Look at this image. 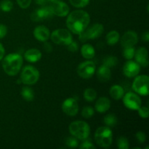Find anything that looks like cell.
<instances>
[{
  "label": "cell",
  "instance_id": "cell-1",
  "mask_svg": "<svg viewBox=\"0 0 149 149\" xmlns=\"http://www.w3.org/2000/svg\"><path fill=\"white\" fill-rule=\"evenodd\" d=\"M90 21V17L84 10H74L68 15L66 26L70 31L75 34H79L87 28Z\"/></svg>",
  "mask_w": 149,
  "mask_h": 149
},
{
  "label": "cell",
  "instance_id": "cell-2",
  "mask_svg": "<svg viewBox=\"0 0 149 149\" xmlns=\"http://www.w3.org/2000/svg\"><path fill=\"white\" fill-rule=\"evenodd\" d=\"M23 58L20 54L10 53L4 57L2 61V68L9 76H15L21 69Z\"/></svg>",
  "mask_w": 149,
  "mask_h": 149
},
{
  "label": "cell",
  "instance_id": "cell-3",
  "mask_svg": "<svg viewBox=\"0 0 149 149\" xmlns=\"http://www.w3.org/2000/svg\"><path fill=\"white\" fill-rule=\"evenodd\" d=\"M69 132L73 136L81 141L86 140L90 133V127L84 121H75L69 125Z\"/></svg>",
  "mask_w": 149,
  "mask_h": 149
},
{
  "label": "cell",
  "instance_id": "cell-4",
  "mask_svg": "<svg viewBox=\"0 0 149 149\" xmlns=\"http://www.w3.org/2000/svg\"><path fill=\"white\" fill-rule=\"evenodd\" d=\"M95 140L99 146L108 148L111 146L113 141V133L109 127H100L95 133Z\"/></svg>",
  "mask_w": 149,
  "mask_h": 149
},
{
  "label": "cell",
  "instance_id": "cell-5",
  "mask_svg": "<svg viewBox=\"0 0 149 149\" xmlns=\"http://www.w3.org/2000/svg\"><path fill=\"white\" fill-rule=\"evenodd\" d=\"M104 31L103 26L100 23H95L89 28H86L84 31L79 33V39L81 42H84L90 39H95L102 35Z\"/></svg>",
  "mask_w": 149,
  "mask_h": 149
},
{
  "label": "cell",
  "instance_id": "cell-6",
  "mask_svg": "<svg viewBox=\"0 0 149 149\" xmlns=\"http://www.w3.org/2000/svg\"><path fill=\"white\" fill-rule=\"evenodd\" d=\"M39 79V71L32 65H26L20 74L21 82L26 85L34 84Z\"/></svg>",
  "mask_w": 149,
  "mask_h": 149
},
{
  "label": "cell",
  "instance_id": "cell-7",
  "mask_svg": "<svg viewBox=\"0 0 149 149\" xmlns=\"http://www.w3.org/2000/svg\"><path fill=\"white\" fill-rule=\"evenodd\" d=\"M51 39L57 45H68L72 42V35L69 31L60 29L55 30L51 33Z\"/></svg>",
  "mask_w": 149,
  "mask_h": 149
},
{
  "label": "cell",
  "instance_id": "cell-8",
  "mask_svg": "<svg viewBox=\"0 0 149 149\" xmlns=\"http://www.w3.org/2000/svg\"><path fill=\"white\" fill-rule=\"evenodd\" d=\"M149 77L146 75L138 76L132 83V89L135 93L141 95H148Z\"/></svg>",
  "mask_w": 149,
  "mask_h": 149
},
{
  "label": "cell",
  "instance_id": "cell-9",
  "mask_svg": "<svg viewBox=\"0 0 149 149\" xmlns=\"http://www.w3.org/2000/svg\"><path fill=\"white\" fill-rule=\"evenodd\" d=\"M96 71L95 64L90 61L82 62L78 65L77 74L83 79H90L94 75Z\"/></svg>",
  "mask_w": 149,
  "mask_h": 149
},
{
  "label": "cell",
  "instance_id": "cell-10",
  "mask_svg": "<svg viewBox=\"0 0 149 149\" xmlns=\"http://www.w3.org/2000/svg\"><path fill=\"white\" fill-rule=\"evenodd\" d=\"M124 105L130 110L137 111L141 106V99L135 93L129 92L123 96Z\"/></svg>",
  "mask_w": 149,
  "mask_h": 149
},
{
  "label": "cell",
  "instance_id": "cell-11",
  "mask_svg": "<svg viewBox=\"0 0 149 149\" xmlns=\"http://www.w3.org/2000/svg\"><path fill=\"white\" fill-rule=\"evenodd\" d=\"M54 16L50 6H45L42 8L36 9L34 12L31 15V19L33 21L39 22L45 19L52 18Z\"/></svg>",
  "mask_w": 149,
  "mask_h": 149
},
{
  "label": "cell",
  "instance_id": "cell-12",
  "mask_svg": "<svg viewBox=\"0 0 149 149\" xmlns=\"http://www.w3.org/2000/svg\"><path fill=\"white\" fill-rule=\"evenodd\" d=\"M62 110L68 116H76L79 111V104L77 99L69 97L64 100L62 104Z\"/></svg>",
  "mask_w": 149,
  "mask_h": 149
},
{
  "label": "cell",
  "instance_id": "cell-13",
  "mask_svg": "<svg viewBox=\"0 0 149 149\" xmlns=\"http://www.w3.org/2000/svg\"><path fill=\"white\" fill-rule=\"evenodd\" d=\"M141 71V65L138 63L129 60L123 66V74L129 78L135 77L139 74Z\"/></svg>",
  "mask_w": 149,
  "mask_h": 149
},
{
  "label": "cell",
  "instance_id": "cell-14",
  "mask_svg": "<svg viewBox=\"0 0 149 149\" xmlns=\"http://www.w3.org/2000/svg\"><path fill=\"white\" fill-rule=\"evenodd\" d=\"M138 42V34L134 31H128L121 38V45L123 47H134Z\"/></svg>",
  "mask_w": 149,
  "mask_h": 149
},
{
  "label": "cell",
  "instance_id": "cell-15",
  "mask_svg": "<svg viewBox=\"0 0 149 149\" xmlns=\"http://www.w3.org/2000/svg\"><path fill=\"white\" fill-rule=\"evenodd\" d=\"M52 11L54 15H56L58 17H65L69 13V7L64 1H58L53 2L50 5Z\"/></svg>",
  "mask_w": 149,
  "mask_h": 149
},
{
  "label": "cell",
  "instance_id": "cell-16",
  "mask_svg": "<svg viewBox=\"0 0 149 149\" xmlns=\"http://www.w3.org/2000/svg\"><path fill=\"white\" fill-rule=\"evenodd\" d=\"M135 58L136 63H138L140 65L143 67H147L148 65V50L146 47H140L135 51Z\"/></svg>",
  "mask_w": 149,
  "mask_h": 149
},
{
  "label": "cell",
  "instance_id": "cell-17",
  "mask_svg": "<svg viewBox=\"0 0 149 149\" xmlns=\"http://www.w3.org/2000/svg\"><path fill=\"white\" fill-rule=\"evenodd\" d=\"M33 35L38 41L45 42L49 39L50 36V32L46 26H39L35 28L33 31Z\"/></svg>",
  "mask_w": 149,
  "mask_h": 149
},
{
  "label": "cell",
  "instance_id": "cell-18",
  "mask_svg": "<svg viewBox=\"0 0 149 149\" xmlns=\"http://www.w3.org/2000/svg\"><path fill=\"white\" fill-rule=\"evenodd\" d=\"M97 77L99 81L102 82H106L110 80L111 77V72L109 67L103 64L97 70Z\"/></svg>",
  "mask_w": 149,
  "mask_h": 149
},
{
  "label": "cell",
  "instance_id": "cell-19",
  "mask_svg": "<svg viewBox=\"0 0 149 149\" xmlns=\"http://www.w3.org/2000/svg\"><path fill=\"white\" fill-rule=\"evenodd\" d=\"M111 107V102L109 98L106 97H101L97 99L95 109L99 113H105Z\"/></svg>",
  "mask_w": 149,
  "mask_h": 149
},
{
  "label": "cell",
  "instance_id": "cell-20",
  "mask_svg": "<svg viewBox=\"0 0 149 149\" xmlns=\"http://www.w3.org/2000/svg\"><path fill=\"white\" fill-rule=\"evenodd\" d=\"M24 57L29 63H36L42 58V52L37 49H29L25 52Z\"/></svg>",
  "mask_w": 149,
  "mask_h": 149
},
{
  "label": "cell",
  "instance_id": "cell-21",
  "mask_svg": "<svg viewBox=\"0 0 149 149\" xmlns=\"http://www.w3.org/2000/svg\"><path fill=\"white\" fill-rule=\"evenodd\" d=\"M109 93L112 98L115 99V100H120L125 95V90L122 86L119 85V84H115L111 87Z\"/></svg>",
  "mask_w": 149,
  "mask_h": 149
},
{
  "label": "cell",
  "instance_id": "cell-22",
  "mask_svg": "<svg viewBox=\"0 0 149 149\" xmlns=\"http://www.w3.org/2000/svg\"><path fill=\"white\" fill-rule=\"evenodd\" d=\"M81 53L85 59H92L95 55L94 47L90 44H85L81 48Z\"/></svg>",
  "mask_w": 149,
  "mask_h": 149
},
{
  "label": "cell",
  "instance_id": "cell-23",
  "mask_svg": "<svg viewBox=\"0 0 149 149\" xmlns=\"http://www.w3.org/2000/svg\"><path fill=\"white\" fill-rule=\"evenodd\" d=\"M119 38H120V36H119V32L116 31H111L106 35V40L108 45L113 46L119 42Z\"/></svg>",
  "mask_w": 149,
  "mask_h": 149
},
{
  "label": "cell",
  "instance_id": "cell-24",
  "mask_svg": "<svg viewBox=\"0 0 149 149\" xmlns=\"http://www.w3.org/2000/svg\"><path fill=\"white\" fill-rule=\"evenodd\" d=\"M21 95L26 101H31L34 98V93L33 90L29 87H23L21 90Z\"/></svg>",
  "mask_w": 149,
  "mask_h": 149
},
{
  "label": "cell",
  "instance_id": "cell-25",
  "mask_svg": "<svg viewBox=\"0 0 149 149\" xmlns=\"http://www.w3.org/2000/svg\"><path fill=\"white\" fill-rule=\"evenodd\" d=\"M103 122H104L105 125L107 127H115L116 125L118 119L116 115H114L113 113H109V114H107L105 116L104 119H103Z\"/></svg>",
  "mask_w": 149,
  "mask_h": 149
},
{
  "label": "cell",
  "instance_id": "cell-26",
  "mask_svg": "<svg viewBox=\"0 0 149 149\" xmlns=\"http://www.w3.org/2000/svg\"><path fill=\"white\" fill-rule=\"evenodd\" d=\"M84 98L87 101L92 102L97 97V93L95 90L93 88H87L84 90Z\"/></svg>",
  "mask_w": 149,
  "mask_h": 149
},
{
  "label": "cell",
  "instance_id": "cell-27",
  "mask_svg": "<svg viewBox=\"0 0 149 149\" xmlns=\"http://www.w3.org/2000/svg\"><path fill=\"white\" fill-rule=\"evenodd\" d=\"M118 63V58L116 57L113 56V55H109V56L106 57L103 59V64L106 66L111 68V67L116 66Z\"/></svg>",
  "mask_w": 149,
  "mask_h": 149
},
{
  "label": "cell",
  "instance_id": "cell-28",
  "mask_svg": "<svg viewBox=\"0 0 149 149\" xmlns=\"http://www.w3.org/2000/svg\"><path fill=\"white\" fill-rule=\"evenodd\" d=\"M0 8L3 12L8 13L13 8V3L10 0H3L0 3Z\"/></svg>",
  "mask_w": 149,
  "mask_h": 149
},
{
  "label": "cell",
  "instance_id": "cell-29",
  "mask_svg": "<svg viewBox=\"0 0 149 149\" xmlns=\"http://www.w3.org/2000/svg\"><path fill=\"white\" fill-rule=\"evenodd\" d=\"M123 50V56L125 59L131 60L135 56V49L133 47H124Z\"/></svg>",
  "mask_w": 149,
  "mask_h": 149
},
{
  "label": "cell",
  "instance_id": "cell-30",
  "mask_svg": "<svg viewBox=\"0 0 149 149\" xmlns=\"http://www.w3.org/2000/svg\"><path fill=\"white\" fill-rule=\"evenodd\" d=\"M72 6L77 8H82L90 3V0H69Z\"/></svg>",
  "mask_w": 149,
  "mask_h": 149
},
{
  "label": "cell",
  "instance_id": "cell-31",
  "mask_svg": "<svg viewBox=\"0 0 149 149\" xmlns=\"http://www.w3.org/2000/svg\"><path fill=\"white\" fill-rule=\"evenodd\" d=\"M117 146L119 149L129 148V142L126 137L121 136L117 140Z\"/></svg>",
  "mask_w": 149,
  "mask_h": 149
},
{
  "label": "cell",
  "instance_id": "cell-32",
  "mask_svg": "<svg viewBox=\"0 0 149 149\" xmlns=\"http://www.w3.org/2000/svg\"><path fill=\"white\" fill-rule=\"evenodd\" d=\"M94 109L91 106H86V107L83 108L82 111H81V115L85 119L91 118L94 115Z\"/></svg>",
  "mask_w": 149,
  "mask_h": 149
},
{
  "label": "cell",
  "instance_id": "cell-33",
  "mask_svg": "<svg viewBox=\"0 0 149 149\" xmlns=\"http://www.w3.org/2000/svg\"><path fill=\"white\" fill-rule=\"evenodd\" d=\"M65 144L67 145V146L70 147V148H77L79 146V142L77 138L72 136L67 138L65 141Z\"/></svg>",
  "mask_w": 149,
  "mask_h": 149
},
{
  "label": "cell",
  "instance_id": "cell-34",
  "mask_svg": "<svg viewBox=\"0 0 149 149\" xmlns=\"http://www.w3.org/2000/svg\"><path fill=\"white\" fill-rule=\"evenodd\" d=\"M137 111H138L139 116H141V117L143 118V119H146V118L148 117L149 111L148 107H146V106H142V107H141V106Z\"/></svg>",
  "mask_w": 149,
  "mask_h": 149
},
{
  "label": "cell",
  "instance_id": "cell-35",
  "mask_svg": "<svg viewBox=\"0 0 149 149\" xmlns=\"http://www.w3.org/2000/svg\"><path fill=\"white\" fill-rule=\"evenodd\" d=\"M84 141H83L81 143V145L79 146L80 148L83 149H94L95 148V146L93 144V143L90 142L89 141H86V140H84Z\"/></svg>",
  "mask_w": 149,
  "mask_h": 149
},
{
  "label": "cell",
  "instance_id": "cell-36",
  "mask_svg": "<svg viewBox=\"0 0 149 149\" xmlns=\"http://www.w3.org/2000/svg\"><path fill=\"white\" fill-rule=\"evenodd\" d=\"M19 7L23 9H26L30 6L31 0H16Z\"/></svg>",
  "mask_w": 149,
  "mask_h": 149
},
{
  "label": "cell",
  "instance_id": "cell-37",
  "mask_svg": "<svg viewBox=\"0 0 149 149\" xmlns=\"http://www.w3.org/2000/svg\"><path fill=\"white\" fill-rule=\"evenodd\" d=\"M135 136H136L137 140L140 144H143V143H145L146 140V136L145 133L142 131H139V132H137Z\"/></svg>",
  "mask_w": 149,
  "mask_h": 149
},
{
  "label": "cell",
  "instance_id": "cell-38",
  "mask_svg": "<svg viewBox=\"0 0 149 149\" xmlns=\"http://www.w3.org/2000/svg\"><path fill=\"white\" fill-rule=\"evenodd\" d=\"M67 48H68V50L71 52H77L79 49L78 44H77V42H74V41H72L69 45H67Z\"/></svg>",
  "mask_w": 149,
  "mask_h": 149
},
{
  "label": "cell",
  "instance_id": "cell-39",
  "mask_svg": "<svg viewBox=\"0 0 149 149\" xmlns=\"http://www.w3.org/2000/svg\"><path fill=\"white\" fill-rule=\"evenodd\" d=\"M7 33V26L3 24H0V39L4 38Z\"/></svg>",
  "mask_w": 149,
  "mask_h": 149
},
{
  "label": "cell",
  "instance_id": "cell-40",
  "mask_svg": "<svg viewBox=\"0 0 149 149\" xmlns=\"http://www.w3.org/2000/svg\"><path fill=\"white\" fill-rule=\"evenodd\" d=\"M44 49L47 52H51L52 51V46L50 43H48V42H45V45H44Z\"/></svg>",
  "mask_w": 149,
  "mask_h": 149
},
{
  "label": "cell",
  "instance_id": "cell-41",
  "mask_svg": "<svg viewBox=\"0 0 149 149\" xmlns=\"http://www.w3.org/2000/svg\"><path fill=\"white\" fill-rule=\"evenodd\" d=\"M4 53H5V51H4V47H3V45L0 43V61H1V60L3 59Z\"/></svg>",
  "mask_w": 149,
  "mask_h": 149
},
{
  "label": "cell",
  "instance_id": "cell-42",
  "mask_svg": "<svg viewBox=\"0 0 149 149\" xmlns=\"http://www.w3.org/2000/svg\"><path fill=\"white\" fill-rule=\"evenodd\" d=\"M143 40L145 41V42H148L149 41V33L148 31H146V32H144L142 36Z\"/></svg>",
  "mask_w": 149,
  "mask_h": 149
},
{
  "label": "cell",
  "instance_id": "cell-43",
  "mask_svg": "<svg viewBox=\"0 0 149 149\" xmlns=\"http://www.w3.org/2000/svg\"><path fill=\"white\" fill-rule=\"evenodd\" d=\"M36 3L39 5H45L47 2V0H35Z\"/></svg>",
  "mask_w": 149,
  "mask_h": 149
},
{
  "label": "cell",
  "instance_id": "cell-44",
  "mask_svg": "<svg viewBox=\"0 0 149 149\" xmlns=\"http://www.w3.org/2000/svg\"><path fill=\"white\" fill-rule=\"evenodd\" d=\"M47 1H50V2H52V3H53V2H55V1H58V0H47Z\"/></svg>",
  "mask_w": 149,
  "mask_h": 149
}]
</instances>
